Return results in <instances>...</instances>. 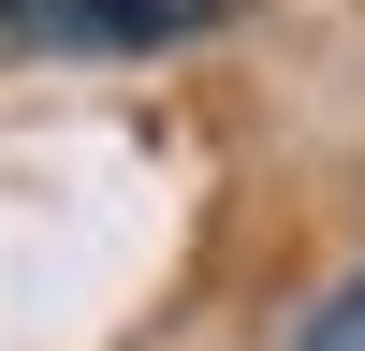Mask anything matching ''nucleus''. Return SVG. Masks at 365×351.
<instances>
[{
	"label": "nucleus",
	"instance_id": "nucleus-1",
	"mask_svg": "<svg viewBox=\"0 0 365 351\" xmlns=\"http://www.w3.org/2000/svg\"><path fill=\"white\" fill-rule=\"evenodd\" d=\"M220 15L234 0H0V58H146Z\"/></svg>",
	"mask_w": 365,
	"mask_h": 351
},
{
	"label": "nucleus",
	"instance_id": "nucleus-2",
	"mask_svg": "<svg viewBox=\"0 0 365 351\" xmlns=\"http://www.w3.org/2000/svg\"><path fill=\"white\" fill-rule=\"evenodd\" d=\"M292 351H365V278H336V292H322V307H307V337H292Z\"/></svg>",
	"mask_w": 365,
	"mask_h": 351
}]
</instances>
